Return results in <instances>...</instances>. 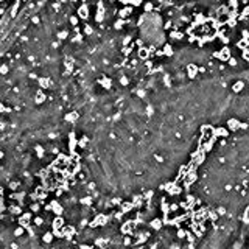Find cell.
<instances>
[{"instance_id":"cell-1","label":"cell","mask_w":249,"mask_h":249,"mask_svg":"<svg viewBox=\"0 0 249 249\" xmlns=\"http://www.w3.org/2000/svg\"><path fill=\"white\" fill-rule=\"evenodd\" d=\"M8 73H10V65L8 64H0V75L5 76V75H8Z\"/></svg>"},{"instance_id":"cell-2","label":"cell","mask_w":249,"mask_h":249,"mask_svg":"<svg viewBox=\"0 0 249 249\" xmlns=\"http://www.w3.org/2000/svg\"><path fill=\"white\" fill-rule=\"evenodd\" d=\"M37 81H39V86H41V87H48V84H50V80H48V78H39Z\"/></svg>"},{"instance_id":"cell-3","label":"cell","mask_w":249,"mask_h":249,"mask_svg":"<svg viewBox=\"0 0 249 249\" xmlns=\"http://www.w3.org/2000/svg\"><path fill=\"white\" fill-rule=\"evenodd\" d=\"M44 100H45V95H44L42 92H37V94H36V100H34V101L37 103V105H41Z\"/></svg>"},{"instance_id":"cell-4","label":"cell","mask_w":249,"mask_h":249,"mask_svg":"<svg viewBox=\"0 0 249 249\" xmlns=\"http://www.w3.org/2000/svg\"><path fill=\"white\" fill-rule=\"evenodd\" d=\"M80 16L83 19H86L87 16H89V12H87V8L86 6H83V8H80Z\"/></svg>"},{"instance_id":"cell-5","label":"cell","mask_w":249,"mask_h":249,"mask_svg":"<svg viewBox=\"0 0 249 249\" xmlns=\"http://www.w3.org/2000/svg\"><path fill=\"white\" fill-rule=\"evenodd\" d=\"M65 36H67V31H61L59 34H58V37H59V39H65Z\"/></svg>"},{"instance_id":"cell-6","label":"cell","mask_w":249,"mask_h":249,"mask_svg":"<svg viewBox=\"0 0 249 249\" xmlns=\"http://www.w3.org/2000/svg\"><path fill=\"white\" fill-rule=\"evenodd\" d=\"M0 112H6V107H5V106H3V105H2V103H0Z\"/></svg>"},{"instance_id":"cell-7","label":"cell","mask_w":249,"mask_h":249,"mask_svg":"<svg viewBox=\"0 0 249 249\" xmlns=\"http://www.w3.org/2000/svg\"><path fill=\"white\" fill-rule=\"evenodd\" d=\"M33 23H39V17H36V16H34V17H33Z\"/></svg>"},{"instance_id":"cell-8","label":"cell","mask_w":249,"mask_h":249,"mask_svg":"<svg viewBox=\"0 0 249 249\" xmlns=\"http://www.w3.org/2000/svg\"><path fill=\"white\" fill-rule=\"evenodd\" d=\"M2 157H3V153H2V151H0V159H2Z\"/></svg>"},{"instance_id":"cell-9","label":"cell","mask_w":249,"mask_h":249,"mask_svg":"<svg viewBox=\"0 0 249 249\" xmlns=\"http://www.w3.org/2000/svg\"><path fill=\"white\" fill-rule=\"evenodd\" d=\"M3 2H5V0H0V3H3Z\"/></svg>"}]
</instances>
